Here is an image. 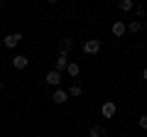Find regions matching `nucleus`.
Wrapping results in <instances>:
<instances>
[{"instance_id":"1","label":"nucleus","mask_w":147,"mask_h":137,"mask_svg":"<svg viewBox=\"0 0 147 137\" xmlns=\"http://www.w3.org/2000/svg\"><path fill=\"white\" fill-rule=\"evenodd\" d=\"M100 47H103L100 39H86V42H84V54H98Z\"/></svg>"},{"instance_id":"2","label":"nucleus","mask_w":147,"mask_h":137,"mask_svg":"<svg viewBox=\"0 0 147 137\" xmlns=\"http://www.w3.org/2000/svg\"><path fill=\"white\" fill-rule=\"evenodd\" d=\"M100 113H103V118H115V113H118V105L113 103V100H105L103 105H100Z\"/></svg>"},{"instance_id":"3","label":"nucleus","mask_w":147,"mask_h":137,"mask_svg":"<svg viewBox=\"0 0 147 137\" xmlns=\"http://www.w3.org/2000/svg\"><path fill=\"white\" fill-rule=\"evenodd\" d=\"M20 39H22L20 32H12V34H7V37H5V49H15L17 44H20Z\"/></svg>"},{"instance_id":"4","label":"nucleus","mask_w":147,"mask_h":137,"mask_svg":"<svg viewBox=\"0 0 147 137\" xmlns=\"http://www.w3.org/2000/svg\"><path fill=\"white\" fill-rule=\"evenodd\" d=\"M52 100L57 103V105H61V103H66V100H69V93H66L64 88H57V91L52 93Z\"/></svg>"},{"instance_id":"5","label":"nucleus","mask_w":147,"mask_h":137,"mask_svg":"<svg viewBox=\"0 0 147 137\" xmlns=\"http://www.w3.org/2000/svg\"><path fill=\"white\" fill-rule=\"evenodd\" d=\"M110 32H113L115 37H123V34L127 32V27H125V22H123V20H115V22H113V27H110Z\"/></svg>"},{"instance_id":"6","label":"nucleus","mask_w":147,"mask_h":137,"mask_svg":"<svg viewBox=\"0 0 147 137\" xmlns=\"http://www.w3.org/2000/svg\"><path fill=\"white\" fill-rule=\"evenodd\" d=\"M69 66V54H59L57 64H54V71H59V74H64V68Z\"/></svg>"},{"instance_id":"7","label":"nucleus","mask_w":147,"mask_h":137,"mask_svg":"<svg viewBox=\"0 0 147 137\" xmlns=\"http://www.w3.org/2000/svg\"><path fill=\"white\" fill-rule=\"evenodd\" d=\"M44 79H47V83H49V86H59V83H61V79H64V76L59 74V71H54V68H52V71H49V74L44 76Z\"/></svg>"},{"instance_id":"8","label":"nucleus","mask_w":147,"mask_h":137,"mask_svg":"<svg viewBox=\"0 0 147 137\" xmlns=\"http://www.w3.org/2000/svg\"><path fill=\"white\" fill-rule=\"evenodd\" d=\"M27 64H30V59H27L25 54H17V56H12V66H15V68H27Z\"/></svg>"},{"instance_id":"9","label":"nucleus","mask_w":147,"mask_h":137,"mask_svg":"<svg viewBox=\"0 0 147 137\" xmlns=\"http://www.w3.org/2000/svg\"><path fill=\"white\" fill-rule=\"evenodd\" d=\"M88 137H108V132H105L100 125H93V127H91V132H88Z\"/></svg>"},{"instance_id":"10","label":"nucleus","mask_w":147,"mask_h":137,"mask_svg":"<svg viewBox=\"0 0 147 137\" xmlns=\"http://www.w3.org/2000/svg\"><path fill=\"white\" fill-rule=\"evenodd\" d=\"M127 27V32H132V34H137V32L142 30V22L140 20H135V22H130V25H125Z\"/></svg>"},{"instance_id":"11","label":"nucleus","mask_w":147,"mask_h":137,"mask_svg":"<svg viewBox=\"0 0 147 137\" xmlns=\"http://www.w3.org/2000/svg\"><path fill=\"white\" fill-rule=\"evenodd\" d=\"M118 7H120L123 12H130V10H135V3H132V0H123Z\"/></svg>"},{"instance_id":"12","label":"nucleus","mask_w":147,"mask_h":137,"mask_svg":"<svg viewBox=\"0 0 147 137\" xmlns=\"http://www.w3.org/2000/svg\"><path fill=\"white\" fill-rule=\"evenodd\" d=\"M79 71H81L79 64H69V66H66V74L69 76H79Z\"/></svg>"},{"instance_id":"13","label":"nucleus","mask_w":147,"mask_h":137,"mask_svg":"<svg viewBox=\"0 0 147 137\" xmlns=\"http://www.w3.org/2000/svg\"><path fill=\"white\" fill-rule=\"evenodd\" d=\"M66 93H69V95H74V98H76V95H81V86H76V83H74L71 88L66 91Z\"/></svg>"},{"instance_id":"14","label":"nucleus","mask_w":147,"mask_h":137,"mask_svg":"<svg viewBox=\"0 0 147 137\" xmlns=\"http://www.w3.org/2000/svg\"><path fill=\"white\" fill-rule=\"evenodd\" d=\"M71 39H64V42H61V54H69V49H71Z\"/></svg>"},{"instance_id":"15","label":"nucleus","mask_w":147,"mask_h":137,"mask_svg":"<svg viewBox=\"0 0 147 137\" xmlns=\"http://www.w3.org/2000/svg\"><path fill=\"white\" fill-rule=\"evenodd\" d=\"M137 125H140V127H142V130H147V115H142V118H140V120H137Z\"/></svg>"},{"instance_id":"16","label":"nucleus","mask_w":147,"mask_h":137,"mask_svg":"<svg viewBox=\"0 0 147 137\" xmlns=\"http://www.w3.org/2000/svg\"><path fill=\"white\" fill-rule=\"evenodd\" d=\"M142 81H145V83H147V66L142 68Z\"/></svg>"},{"instance_id":"17","label":"nucleus","mask_w":147,"mask_h":137,"mask_svg":"<svg viewBox=\"0 0 147 137\" xmlns=\"http://www.w3.org/2000/svg\"><path fill=\"white\" fill-rule=\"evenodd\" d=\"M0 91H3V79H0Z\"/></svg>"}]
</instances>
